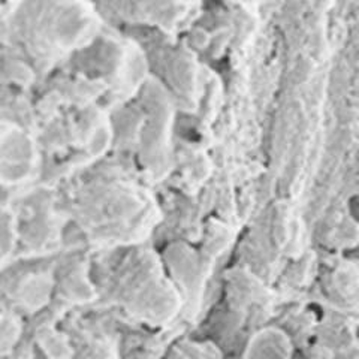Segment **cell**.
<instances>
[{
    "label": "cell",
    "mask_w": 359,
    "mask_h": 359,
    "mask_svg": "<svg viewBox=\"0 0 359 359\" xmlns=\"http://www.w3.org/2000/svg\"><path fill=\"white\" fill-rule=\"evenodd\" d=\"M290 339L278 328H264L250 340L244 356L249 358H289L292 355Z\"/></svg>",
    "instance_id": "cell-3"
},
{
    "label": "cell",
    "mask_w": 359,
    "mask_h": 359,
    "mask_svg": "<svg viewBox=\"0 0 359 359\" xmlns=\"http://www.w3.org/2000/svg\"><path fill=\"white\" fill-rule=\"evenodd\" d=\"M128 316L150 327L175 318L182 297L168 278L162 262L147 249H133L116 269L108 289Z\"/></svg>",
    "instance_id": "cell-2"
},
{
    "label": "cell",
    "mask_w": 359,
    "mask_h": 359,
    "mask_svg": "<svg viewBox=\"0 0 359 359\" xmlns=\"http://www.w3.org/2000/svg\"><path fill=\"white\" fill-rule=\"evenodd\" d=\"M80 217L92 237L109 245L138 244L156 224V205L128 178L102 174L84 186Z\"/></svg>",
    "instance_id": "cell-1"
},
{
    "label": "cell",
    "mask_w": 359,
    "mask_h": 359,
    "mask_svg": "<svg viewBox=\"0 0 359 359\" xmlns=\"http://www.w3.org/2000/svg\"><path fill=\"white\" fill-rule=\"evenodd\" d=\"M177 352L170 355L172 356H183V358H216L222 353L217 351V346L207 344V343H198V341H182L174 347Z\"/></svg>",
    "instance_id": "cell-4"
}]
</instances>
